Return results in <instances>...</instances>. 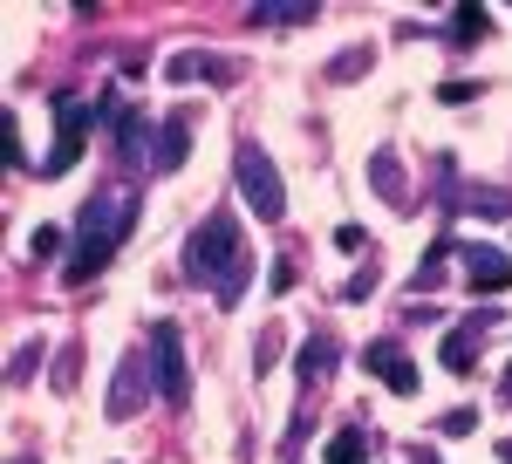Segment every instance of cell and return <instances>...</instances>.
<instances>
[{"label": "cell", "mask_w": 512, "mask_h": 464, "mask_svg": "<svg viewBox=\"0 0 512 464\" xmlns=\"http://www.w3.org/2000/svg\"><path fill=\"white\" fill-rule=\"evenodd\" d=\"M335 246L342 253H362V226H335Z\"/></svg>", "instance_id": "obj_28"}, {"label": "cell", "mask_w": 512, "mask_h": 464, "mask_svg": "<svg viewBox=\"0 0 512 464\" xmlns=\"http://www.w3.org/2000/svg\"><path fill=\"white\" fill-rule=\"evenodd\" d=\"M369 185L383 192V205H396V212H417V205H410V178H403L396 151H369Z\"/></svg>", "instance_id": "obj_8"}, {"label": "cell", "mask_w": 512, "mask_h": 464, "mask_svg": "<svg viewBox=\"0 0 512 464\" xmlns=\"http://www.w3.org/2000/svg\"><path fill=\"white\" fill-rule=\"evenodd\" d=\"M485 35H492V14L485 7H458L451 28H444V48H478Z\"/></svg>", "instance_id": "obj_13"}, {"label": "cell", "mask_w": 512, "mask_h": 464, "mask_svg": "<svg viewBox=\"0 0 512 464\" xmlns=\"http://www.w3.org/2000/svg\"><path fill=\"white\" fill-rule=\"evenodd\" d=\"M478 342H485L478 328H451V335H444V348H437V362H444L451 376H472V362H478Z\"/></svg>", "instance_id": "obj_12"}, {"label": "cell", "mask_w": 512, "mask_h": 464, "mask_svg": "<svg viewBox=\"0 0 512 464\" xmlns=\"http://www.w3.org/2000/svg\"><path fill=\"white\" fill-rule=\"evenodd\" d=\"M362 69H369V48H349V55H335V62H328V82H355Z\"/></svg>", "instance_id": "obj_19"}, {"label": "cell", "mask_w": 512, "mask_h": 464, "mask_svg": "<svg viewBox=\"0 0 512 464\" xmlns=\"http://www.w3.org/2000/svg\"><path fill=\"white\" fill-rule=\"evenodd\" d=\"M28 253H35V260H55V253H62V232H55V226H35Z\"/></svg>", "instance_id": "obj_24"}, {"label": "cell", "mask_w": 512, "mask_h": 464, "mask_svg": "<svg viewBox=\"0 0 512 464\" xmlns=\"http://www.w3.org/2000/svg\"><path fill=\"white\" fill-rule=\"evenodd\" d=\"M369 294H376V267H355L349 287H342V301H369Z\"/></svg>", "instance_id": "obj_23"}, {"label": "cell", "mask_w": 512, "mask_h": 464, "mask_svg": "<svg viewBox=\"0 0 512 464\" xmlns=\"http://www.w3.org/2000/svg\"><path fill=\"white\" fill-rule=\"evenodd\" d=\"M321 464H369V424H342L335 437H328Z\"/></svg>", "instance_id": "obj_11"}, {"label": "cell", "mask_w": 512, "mask_h": 464, "mask_svg": "<svg viewBox=\"0 0 512 464\" xmlns=\"http://www.w3.org/2000/svg\"><path fill=\"white\" fill-rule=\"evenodd\" d=\"M472 96H478V82H444V89H437V103H451V110H465Z\"/></svg>", "instance_id": "obj_25"}, {"label": "cell", "mask_w": 512, "mask_h": 464, "mask_svg": "<svg viewBox=\"0 0 512 464\" xmlns=\"http://www.w3.org/2000/svg\"><path fill=\"white\" fill-rule=\"evenodd\" d=\"M35 369H41V342H21V348H14V362H7V383H14V389L35 383Z\"/></svg>", "instance_id": "obj_18"}, {"label": "cell", "mask_w": 512, "mask_h": 464, "mask_svg": "<svg viewBox=\"0 0 512 464\" xmlns=\"http://www.w3.org/2000/svg\"><path fill=\"white\" fill-rule=\"evenodd\" d=\"M499 403H512V362H506V376H499Z\"/></svg>", "instance_id": "obj_29"}, {"label": "cell", "mask_w": 512, "mask_h": 464, "mask_svg": "<svg viewBox=\"0 0 512 464\" xmlns=\"http://www.w3.org/2000/svg\"><path fill=\"white\" fill-rule=\"evenodd\" d=\"M465 212H478V219H512V192H499V185H472V192H465Z\"/></svg>", "instance_id": "obj_16"}, {"label": "cell", "mask_w": 512, "mask_h": 464, "mask_svg": "<svg viewBox=\"0 0 512 464\" xmlns=\"http://www.w3.org/2000/svg\"><path fill=\"white\" fill-rule=\"evenodd\" d=\"M185 157H192V116L171 110L158 123V171H185Z\"/></svg>", "instance_id": "obj_9"}, {"label": "cell", "mask_w": 512, "mask_h": 464, "mask_svg": "<svg viewBox=\"0 0 512 464\" xmlns=\"http://www.w3.org/2000/svg\"><path fill=\"white\" fill-rule=\"evenodd\" d=\"M130 226H137V198L117 192V198H89L76 212V253L62 260V287H89L96 273L117 260V246L130 239Z\"/></svg>", "instance_id": "obj_2"}, {"label": "cell", "mask_w": 512, "mask_h": 464, "mask_svg": "<svg viewBox=\"0 0 512 464\" xmlns=\"http://www.w3.org/2000/svg\"><path fill=\"white\" fill-rule=\"evenodd\" d=\"M76 369H82V348L69 342V348H62V355H55V389H62V396L76 389Z\"/></svg>", "instance_id": "obj_21"}, {"label": "cell", "mask_w": 512, "mask_h": 464, "mask_svg": "<svg viewBox=\"0 0 512 464\" xmlns=\"http://www.w3.org/2000/svg\"><path fill=\"white\" fill-rule=\"evenodd\" d=\"M233 171H239V192H246V205L260 212V226H280V219H287V185H280L274 157L246 137V144H239V157H233Z\"/></svg>", "instance_id": "obj_3"}, {"label": "cell", "mask_w": 512, "mask_h": 464, "mask_svg": "<svg viewBox=\"0 0 512 464\" xmlns=\"http://www.w3.org/2000/svg\"><path fill=\"white\" fill-rule=\"evenodd\" d=\"M499 458H506V464H512V437H506V444H499Z\"/></svg>", "instance_id": "obj_30"}, {"label": "cell", "mask_w": 512, "mask_h": 464, "mask_svg": "<svg viewBox=\"0 0 512 464\" xmlns=\"http://www.w3.org/2000/svg\"><path fill=\"white\" fill-rule=\"evenodd\" d=\"M465 280H472V294H506L512 253H499V246H465Z\"/></svg>", "instance_id": "obj_7"}, {"label": "cell", "mask_w": 512, "mask_h": 464, "mask_svg": "<svg viewBox=\"0 0 512 464\" xmlns=\"http://www.w3.org/2000/svg\"><path fill=\"white\" fill-rule=\"evenodd\" d=\"M444 253H451V246H437L431 260H424V267H417V280H410V287H417V294H437V287H444Z\"/></svg>", "instance_id": "obj_20"}, {"label": "cell", "mask_w": 512, "mask_h": 464, "mask_svg": "<svg viewBox=\"0 0 512 464\" xmlns=\"http://www.w3.org/2000/svg\"><path fill=\"white\" fill-rule=\"evenodd\" d=\"M164 76H171V82H192L198 76V55H171V62H164Z\"/></svg>", "instance_id": "obj_27"}, {"label": "cell", "mask_w": 512, "mask_h": 464, "mask_svg": "<svg viewBox=\"0 0 512 464\" xmlns=\"http://www.w3.org/2000/svg\"><path fill=\"white\" fill-rule=\"evenodd\" d=\"M362 362H369V376L390 389V396H417V389H424V376H417V362L403 355V342H369Z\"/></svg>", "instance_id": "obj_6"}, {"label": "cell", "mask_w": 512, "mask_h": 464, "mask_svg": "<svg viewBox=\"0 0 512 464\" xmlns=\"http://www.w3.org/2000/svg\"><path fill=\"white\" fill-rule=\"evenodd\" d=\"M55 116H62V130H55V151H48V178H62V171H76L82 144H89V130H96V116H103V103H82V96H55Z\"/></svg>", "instance_id": "obj_4"}, {"label": "cell", "mask_w": 512, "mask_h": 464, "mask_svg": "<svg viewBox=\"0 0 512 464\" xmlns=\"http://www.w3.org/2000/svg\"><path fill=\"white\" fill-rule=\"evenodd\" d=\"M185 280L212 287L219 308H239V294H246V280H253V246L239 239L233 212H205V226L185 239Z\"/></svg>", "instance_id": "obj_1"}, {"label": "cell", "mask_w": 512, "mask_h": 464, "mask_svg": "<svg viewBox=\"0 0 512 464\" xmlns=\"http://www.w3.org/2000/svg\"><path fill=\"white\" fill-rule=\"evenodd\" d=\"M110 130H117L123 157H144V110H137V103H117V110H110Z\"/></svg>", "instance_id": "obj_15"}, {"label": "cell", "mask_w": 512, "mask_h": 464, "mask_svg": "<svg viewBox=\"0 0 512 464\" xmlns=\"http://www.w3.org/2000/svg\"><path fill=\"white\" fill-rule=\"evenodd\" d=\"M335 355H342V342H335V335L321 328V335H308V342H301V355H294V376H301V383L315 389L321 376L335 369Z\"/></svg>", "instance_id": "obj_10"}, {"label": "cell", "mask_w": 512, "mask_h": 464, "mask_svg": "<svg viewBox=\"0 0 512 464\" xmlns=\"http://www.w3.org/2000/svg\"><path fill=\"white\" fill-rule=\"evenodd\" d=\"M198 76H212V82H239V62H226V55H198Z\"/></svg>", "instance_id": "obj_22"}, {"label": "cell", "mask_w": 512, "mask_h": 464, "mask_svg": "<svg viewBox=\"0 0 512 464\" xmlns=\"http://www.w3.org/2000/svg\"><path fill=\"white\" fill-rule=\"evenodd\" d=\"M137 396H144V362H137V355H123V369H117V389H110V417H130V410H137Z\"/></svg>", "instance_id": "obj_14"}, {"label": "cell", "mask_w": 512, "mask_h": 464, "mask_svg": "<svg viewBox=\"0 0 512 464\" xmlns=\"http://www.w3.org/2000/svg\"><path fill=\"white\" fill-rule=\"evenodd\" d=\"M315 7H253V28H308Z\"/></svg>", "instance_id": "obj_17"}, {"label": "cell", "mask_w": 512, "mask_h": 464, "mask_svg": "<svg viewBox=\"0 0 512 464\" xmlns=\"http://www.w3.org/2000/svg\"><path fill=\"white\" fill-rule=\"evenodd\" d=\"M151 348H158V396L171 410H185V403H192V362H185L178 321H158V328H151Z\"/></svg>", "instance_id": "obj_5"}, {"label": "cell", "mask_w": 512, "mask_h": 464, "mask_svg": "<svg viewBox=\"0 0 512 464\" xmlns=\"http://www.w3.org/2000/svg\"><path fill=\"white\" fill-rule=\"evenodd\" d=\"M478 430V410H451V417H444V437H472Z\"/></svg>", "instance_id": "obj_26"}]
</instances>
